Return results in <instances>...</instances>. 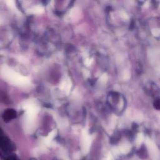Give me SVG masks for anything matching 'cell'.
<instances>
[{
	"mask_svg": "<svg viewBox=\"0 0 160 160\" xmlns=\"http://www.w3.org/2000/svg\"><path fill=\"white\" fill-rule=\"evenodd\" d=\"M153 106L156 109L159 110L160 109V100L159 98L156 99L153 103Z\"/></svg>",
	"mask_w": 160,
	"mask_h": 160,
	"instance_id": "obj_3",
	"label": "cell"
},
{
	"mask_svg": "<svg viewBox=\"0 0 160 160\" xmlns=\"http://www.w3.org/2000/svg\"><path fill=\"white\" fill-rule=\"evenodd\" d=\"M121 138V134L119 132H116L111 137L110 139V143L112 144H116Z\"/></svg>",
	"mask_w": 160,
	"mask_h": 160,
	"instance_id": "obj_1",
	"label": "cell"
},
{
	"mask_svg": "<svg viewBox=\"0 0 160 160\" xmlns=\"http://www.w3.org/2000/svg\"><path fill=\"white\" fill-rule=\"evenodd\" d=\"M138 156L139 157L142 158H145V156H147V150H146V149L145 148V147H144V146H143L141 147V148L138 151Z\"/></svg>",
	"mask_w": 160,
	"mask_h": 160,
	"instance_id": "obj_2",
	"label": "cell"
}]
</instances>
